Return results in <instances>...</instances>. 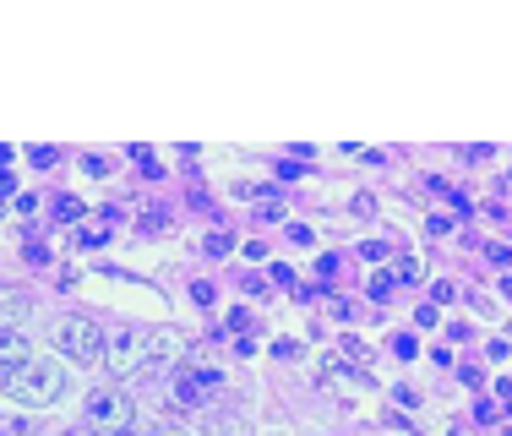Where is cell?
I'll use <instances>...</instances> for the list:
<instances>
[{
	"label": "cell",
	"mask_w": 512,
	"mask_h": 436,
	"mask_svg": "<svg viewBox=\"0 0 512 436\" xmlns=\"http://www.w3.org/2000/svg\"><path fill=\"white\" fill-rule=\"evenodd\" d=\"M213 382H218L213 371H180L175 398H180V404H202V398H207V387H213Z\"/></svg>",
	"instance_id": "52a82bcc"
},
{
	"label": "cell",
	"mask_w": 512,
	"mask_h": 436,
	"mask_svg": "<svg viewBox=\"0 0 512 436\" xmlns=\"http://www.w3.org/2000/svg\"><path fill=\"white\" fill-rule=\"evenodd\" d=\"M6 393L17 398V404H28V409H50L60 393H66V377H60V366L55 360H39L33 355L28 366H17L6 377Z\"/></svg>",
	"instance_id": "6da1fadb"
},
{
	"label": "cell",
	"mask_w": 512,
	"mask_h": 436,
	"mask_svg": "<svg viewBox=\"0 0 512 436\" xmlns=\"http://www.w3.org/2000/svg\"><path fill=\"white\" fill-rule=\"evenodd\" d=\"M148 349H153V360H175L180 355V333H148Z\"/></svg>",
	"instance_id": "ba28073f"
},
{
	"label": "cell",
	"mask_w": 512,
	"mask_h": 436,
	"mask_svg": "<svg viewBox=\"0 0 512 436\" xmlns=\"http://www.w3.org/2000/svg\"><path fill=\"white\" fill-rule=\"evenodd\" d=\"M60 349H66V360H77V366H93V360L104 355V338H99V322L93 317H66L55 327Z\"/></svg>",
	"instance_id": "3957f363"
},
{
	"label": "cell",
	"mask_w": 512,
	"mask_h": 436,
	"mask_svg": "<svg viewBox=\"0 0 512 436\" xmlns=\"http://www.w3.org/2000/svg\"><path fill=\"white\" fill-rule=\"evenodd\" d=\"M431 436H463V420H436Z\"/></svg>",
	"instance_id": "9c48e42d"
},
{
	"label": "cell",
	"mask_w": 512,
	"mask_h": 436,
	"mask_svg": "<svg viewBox=\"0 0 512 436\" xmlns=\"http://www.w3.org/2000/svg\"><path fill=\"white\" fill-rule=\"evenodd\" d=\"M28 360H33V344H28V338H22V333H11V327H0V371L11 377V371H17V366H28Z\"/></svg>",
	"instance_id": "5b68a950"
},
{
	"label": "cell",
	"mask_w": 512,
	"mask_h": 436,
	"mask_svg": "<svg viewBox=\"0 0 512 436\" xmlns=\"http://www.w3.org/2000/svg\"><path fill=\"white\" fill-rule=\"evenodd\" d=\"M55 213H60V218H66V224H71V218H77L82 208H77V202H71V197H60V202H55Z\"/></svg>",
	"instance_id": "30bf717a"
},
{
	"label": "cell",
	"mask_w": 512,
	"mask_h": 436,
	"mask_svg": "<svg viewBox=\"0 0 512 436\" xmlns=\"http://www.w3.org/2000/svg\"><path fill=\"white\" fill-rule=\"evenodd\" d=\"M131 420H137V404H131V393H120V387H99V393L88 398V426L93 431H131Z\"/></svg>",
	"instance_id": "7a4b0ae2"
},
{
	"label": "cell",
	"mask_w": 512,
	"mask_h": 436,
	"mask_svg": "<svg viewBox=\"0 0 512 436\" xmlns=\"http://www.w3.org/2000/svg\"><path fill=\"white\" fill-rule=\"evenodd\" d=\"M153 360V349H148V333H115V344L104 349V366L115 371V377H131V371H142Z\"/></svg>",
	"instance_id": "277c9868"
},
{
	"label": "cell",
	"mask_w": 512,
	"mask_h": 436,
	"mask_svg": "<svg viewBox=\"0 0 512 436\" xmlns=\"http://www.w3.org/2000/svg\"><path fill=\"white\" fill-rule=\"evenodd\" d=\"M66 436H99V431H93V426H71Z\"/></svg>",
	"instance_id": "8fae6325"
},
{
	"label": "cell",
	"mask_w": 512,
	"mask_h": 436,
	"mask_svg": "<svg viewBox=\"0 0 512 436\" xmlns=\"http://www.w3.org/2000/svg\"><path fill=\"white\" fill-rule=\"evenodd\" d=\"M120 436H131V431H120Z\"/></svg>",
	"instance_id": "4fadbf2b"
},
{
	"label": "cell",
	"mask_w": 512,
	"mask_h": 436,
	"mask_svg": "<svg viewBox=\"0 0 512 436\" xmlns=\"http://www.w3.org/2000/svg\"><path fill=\"white\" fill-rule=\"evenodd\" d=\"M153 436H186V431H180V426H158Z\"/></svg>",
	"instance_id": "7c38bea8"
},
{
	"label": "cell",
	"mask_w": 512,
	"mask_h": 436,
	"mask_svg": "<svg viewBox=\"0 0 512 436\" xmlns=\"http://www.w3.org/2000/svg\"><path fill=\"white\" fill-rule=\"evenodd\" d=\"M28 311H33L28 289H17V284H0V327H6V322H22Z\"/></svg>",
	"instance_id": "8992f818"
}]
</instances>
